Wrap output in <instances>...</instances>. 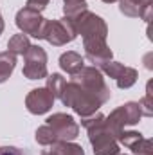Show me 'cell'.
<instances>
[{"mask_svg": "<svg viewBox=\"0 0 153 155\" xmlns=\"http://www.w3.org/2000/svg\"><path fill=\"white\" fill-rule=\"evenodd\" d=\"M47 124L52 128L58 141H74L79 135V124L69 114L63 112L52 114L50 117H47Z\"/></svg>", "mask_w": 153, "mask_h": 155, "instance_id": "cell-9", "label": "cell"}, {"mask_svg": "<svg viewBox=\"0 0 153 155\" xmlns=\"http://www.w3.org/2000/svg\"><path fill=\"white\" fill-rule=\"evenodd\" d=\"M141 117H142V114H141V107H139V103L130 101V103L121 105L119 108H115L110 116L105 117V126H106V130H108L115 139H117L119 134L124 130V126L137 124Z\"/></svg>", "mask_w": 153, "mask_h": 155, "instance_id": "cell-4", "label": "cell"}, {"mask_svg": "<svg viewBox=\"0 0 153 155\" xmlns=\"http://www.w3.org/2000/svg\"><path fill=\"white\" fill-rule=\"evenodd\" d=\"M31 47V41H29V38H27V35H15L13 38H9V41H7V51L9 52H13V54H25V51Z\"/></svg>", "mask_w": 153, "mask_h": 155, "instance_id": "cell-18", "label": "cell"}, {"mask_svg": "<svg viewBox=\"0 0 153 155\" xmlns=\"http://www.w3.org/2000/svg\"><path fill=\"white\" fill-rule=\"evenodd\" d=\"M4 33V18H2V13H0V35Z\"/></svg>", "mask_w": 153, "mask_h": 155, "instance_id": "cell-25", "label": "cell"}, {"mask_svg": "<svg viewBox=\"0 0 153 155\" xmlns=\"http://www.w3.org/2000/svg\"><path fill=\"white\" fill-rule=\"evenodd\" d=\"M0 155H27L16 146H0Z\"/></svg>", "mask_w": 153, "mask_h": 155, "instance_id": "cell-24", "label": "cell"}, {"mask_svg": "<svg viewBox=\"0 0 153 155\" xmlns=\"http://www.w3.org/2000/svg\"><path fill=\"white\" fill-rule=\"evenodd\" d=\"M117 143H121L122 146L130 148L135 155H151L153 153V144L151 139L142 137V134L139 132H126L122 130L117 137Z\"/></svg>", "mask_w": 153, "mask_h": 155, "instance_id": "cell-13", "label": "cell"}, {"mask_svg": "<svg viewBox=\"0 0 153 155\" xmlns=\"http://www.w3.org/2000/svg\"><path fill=\"white\" fill-rule=\"evenodd\" d=\"M60 67H61L67 74L74 76V74H77V72L85 67V58H83L81 54L74 52V51H67V52H63V54L60 56Z\"/></svg>", "mask_w": 153, "mask_h": 155, "instance_id": "cell-15", "label": "cell"}, {"mask_svg": "<svg viewBox=\"0 0 153 155\" xmlns=\"http://www.w3.org/2000/svg\"><path fill=\"white\" fill-rule=\"evenodd\" d=\"M86 11V0H63V13L67 18H74Z\"/></svg>", "mask_w": 153, "mask_h": 155, "instance_id": "cell-20", "label": "cell"}, {"mask_svg": "<svg viewBox=\"0 0 153 155\" xmlns=\"http://www.w3.org/2000/svg\"><path fill=\"white\" fill-rule=\"evenodd\" d=\"M139 107H141V114L146 117H151L153 116V99H151V92L148 88V94L139 101Z\"/></svg>", "mask_w": 153, "mask_h": 155, "instance_id": "cell-22", "label": "cell"}, {"mask_svg": "<svg viewBox=\"0 0 153 155\" xmlns=\"http://www.w3.org/2000/svg\"><path fill=\"white\" fill-rule=\"evenodd\" d=\"M25 7H29V9H33V11H38V13H41V11L47 7V2H45V0H27Z\"/></svg>", "mask_w": 153, "mask_h": 155, "instance_id": "cell-23", "label": "cell"}, {"mask_svg": "<svg viewBox=\"0 0 153 155\" xmlns=\"http://www.w3.org/2000/svg\"><path fill=\"white\" fill-rule=\"evenodd\" d=\"M45 2H47V4H49V0H45Z\"/></svg>", "mask_w": 153, "mask_h": 155, "instance_id": "cell-28", "label": "cell"}, {"mask_svg": "<svg viewBox=\"0 0 153 155\" xmlns=\"http://www.w3.org/2000/svg\"><path fill=\"white\" fill-rule=\"evenodd\" d=\"M119 155H126V153H119Z\"/></svg>", "mask_w": 153, "mask_h": 155, "instance_id": "cell-27", "label": "cell"}, {"mask_svg": "<svg viewBox=\"0 0 153 155\" xmlns=\"http://www.w3.org/2000/svg\"><path fill=\"white\" fill-rule=\"evenodd\" d=\"M43 16L38 11H33L29 7H22L16 13V27L24 33V35H31V36H38L41 24H43Z\"/></svg>", "mask_w": 153, "mask_h": 155, "instance_id": "cell-11", "label": "cell"}, {"mask_svg": "<svg viewBox=\"0 0 153 155\" xmlns=\"http://www.w3.org/2000/svg\"><path fill=\"white\" fill-rule=\"evenodd\" d=\"M63 85H65V78L61 76V74H50V76H47V88L58 99H60V94L63 90Z\"/></svg>", "mask_w": 153, "mask_h": 155, "instance_id": "cell-21", "label": "cell"}, {"mask_svg": "<svg viewBox=\"0 0 153 155\" xmlns=\"http://www.w3.org/2000/svg\"><path fill=\"white\" fill-rule=\"evenodd\" d=\"M97 69L103 74H106L108 78H114L119 88H130V87H133L135 81H137V78H139V72L133 67H124L122 63L114 61V60L101 63Z\"/></svg>", "mask_w": 153, "mask_h": 155, "instance_id": "cell-8", "label": "cell"}, {"mask_svg": "<svg viewBox=\"0 0 153 155\" xmlns=\"http://www.w3.org/2000/svg\"><path fill=\"white\" fill-rule=\"evenodd\" d=\"M76 36L77 35H76L72 20L65 16L61 20H47L45 18L36 38L45 40V41H49L54 47H61V45H67V43L74 41Z\"/></svg>", "mask_w": 153, "mask_h": 155, "instance_id": "cell-3", "label": "cell"}, {"mask_svg": "<svg viewBox=\"0 0 153 155\" xmlns=\"http://www.w3.org/2000/svg\"><path fill=\"white\" fill-rule=\"evenodd\" d=\"M54 96L52 92L47 88V87H41V88H33L27 97H25V108L34 114V116H41V114H47L52 105H54Z\"/></svg>", "mask_w": 153, "mask_h": 155, "instance_id": "cell-10", "label": "cell"}, {"mask_svg": "<svg viewBox=\"0 0 153 155\" xmlns=\"http://www.w3.org/2000/svg\"><path fill=\"white\" fill-rule=\"evenodd\" d=\"M74 81H77L81 87H85L88 92H92L103 105L110 99V88H108V85H106V81H105V78H103V72L97 69V67H83L77 74L72 76Z\"/></svg>", "mask_w": 153, "mask_h": 155, "instance_id": "cell-6", "label": "cell"}, {"mask_svg": "<svg viewBox=\"0 0 153 155\" xmlns=\"http://www.w3.org/2000/svg\"><path fill=\"white\" fill-rule=\"evenodd\" d=\"M81 124L88 132V141L94 155H119V143L105 126V116L96 112L92 116L81 117Z\"/></svg>", "mask_w": 153, "mask_h": 155, "instance_id": "cell-1", "label": "cell"}, {"mask_svg": "<svg viewBox=\"0 0 153 155\" xmlns=\"http://www.w3.org/2000/svg\"><path fill=\"white\" fill-rule=\"evenodd\" d=\"M105 4H112V2H117V0H103Z\"/></svg>", "mask_w": 153, "mask_h": 155, "instance_id": "cell-26", "label": "cell"}, {"mask_svg": "<svg viewBox=\"0 0 153 155\" xmlns=\"http://www.w3.org/2000/svg\"><path fill=\"white\" fill-rule=\"evenodd\" d=\"M16 67V54L4 51L0 52V83H5Z\"/></svg>", "mask_w": 153, "mask_h": 155, "instance_id": "cell-17", "label": "cell"}, {"mask_svg": "<svg viewBox=\"0 0 153 155\" xmlns=\"http://www.w3.org/2000/svg\"><path fill=\"white\" fill-rule=\"evenodd\" d=\"M41 155H85L83 148L72 141H58L50 144V150L43 152Z\"/></svg>", "mask_w": 153, "mask_h": 155, "instance_id": "cell-16", "label": "cell"}, {"mask_svg": "<svg viewBox=\"0 0 153 155\" xmlns=\"http://www.w3.org/2000/svg\"><path fill=\"white\" fill-rule=\"evenodd\" d=\"M119 11L130 18H141L144 22L151 20L153 0H117Z\"/></svg>", "mask_w": 153, "mask_h": 155, "instance_id": "cell-14", "label": "cell"}, {"mask_svg": "<svg viewBox=\"0 0 153 155\" xmlns=\"http://www.w3.org/2000/svg\"><path fill=\"white\" fill-rule=\"evenodd\" d=\"M24 78L27 79H43L47 78V52L40 45H31L24 54Z\"/></svg>", "mask_w": 153, "mask_h": 155, "instance_id": "cell-7", "label": "cell"}, {"mask_svg": "<svg viewBox=\"0 0 153 155\" xmlns=\"http://www.w3.org/2000/svg\"><path fill=\"white\" fill-rule=\"evenodd\" d=\"M34 139H36V143H38V144H41V146H50V144L58 143L56 134L52 132V128H50L49 124L40 126L38 130H36V134H34Z\"/></svg>", "mask_w": 153, "mask_h": 155, "instance_id": "cell-19", "label": "cell"}, {"mask_svg": "<svg viewBox=\"0 0 153 155\" xmlns=\"http://www.w3.org/2000/svg\"><path fill=\"white\" fill-rule=\"evenodd\" d=\"M76 29V35H81L83 40H106L108 27L106 22L92 11H83L77 16L70 18Z\"/></svg>", "mask_w": 153, "mask_h": 155, "instance_id": "cell-5", "label": "cell"}, {"mask_svg": "<svg viewBox=\"0 0 153 155\" xmlns=\"http://www.w3.org/2000/svg\"><path fill=\"white\" fill-rule=\"evenodd\" d=\"M60 101L65 107H70L77 116H81V117L96 114L101 108V105H103L92 92H88L85 87H81L74 79L65 81L63 90L60 94Z\"/></svg>", "mask_w": 153, "mask_h": 155, "instance_id": "cell-2", "label": "cell"}, {"mask_svg": "<svg viewBox=\"0 0 153 155\" xmlns=\"http://www.w3.org/2000/svg\"><path fill=\"white\" fill-rule=\"evenodd\" d=\"M83 47L86 60L94 63V67H99L101 63L110 61L114 58V52L106 45V40H83Z\"/></svg>", "mask_w": 153, "mask_h": 155, "instance_id": "cell-12", "label": "cell"}]
</instances>
